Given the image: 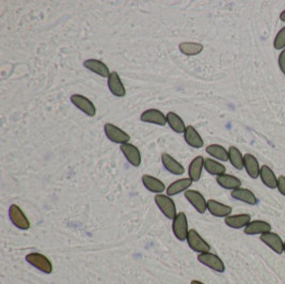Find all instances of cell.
<instances>
[{
  "mask_svg": "<svg viewBox=\"0 0 285 284\" xmlns=\"http://www.w3.org/2000/svg\"><path fill=\"white\" fill-rule=\"evenodd\" d=\"M141 121L145 123H151L159 126H165L167 124V116L163 114V111L158 109H147L140 117Z\"/></svg>",
  "mask_w": 285,
  "mask_h": 284,
  "instance_id": "obj_12",
  "label": "cell"
},
{
  "mask_svg": "<svg viewBox=\"0 0 285 284\" xmlns=\"http://www.w3.org/2000/svg\"><path fill=\"white\" fill-rule=\"evenodd\" d=\"M71 102L88 117H94L96 115V107L88 97L81 94H73L71 96Z\"/></svg>",
  "mask_w": 285,
  "mask_h": 284,
  "instance_id": "obj_8",
  "label": "cell"
},
{
  "mask_svg": "<svg viewBox=\"0 0 285 284\" xmlns=\"http://www.w3.org/2000/svg\"><path fill=\"white\" fill-rule=\"evenodd\" d=\"M108 88L110 92L117 97H124L126 95V89L117 72H111L108 77Z\"/></svg>",
  "mask_w": 285,
  "mask_h": 284,
  "instance_id": "obj_14",
  "label": "cell"
},
{
  "mask_svg": "<svg viewBox=\"0 0 285 284\" xmlns=\"http://www.w3.org/2000/svg\"><path fill=\"white\" fill-rule=\"evenodd\" d=\"M206 153L212 157L221 160V162H227L229 160V151H227L224 146L220 144H210L205 149Z\"/></svg>",
  "mask_w": 285,
  "mask_h": 284,
  "instance_id": "obj_30",
  "label": "cell"
},
{
  "mask_svg": "<svg viewBox=\"0 0 285 284\" xmlns=\"http://www.w3.org/2000/svg\"><path fill=\"white\" fill-rule=\"evenodd\" d=\"M232 198H234L235 200H238L242 201L244 203H247L249 205H256L258 200L256 195L249 189L247 188H238V189H235L231 192Z\"/></svg>",
  "mask_w": 285,
  "mask_h": 284,
  "instance_id": "obj_22",
  "label": "cell"
},
{
  "mask_svg": "<svg viewBox=\"0 0 285 284\" xmlns=\"http://www.w3.org/2000/svg\"><path fill=\"white\" fill-rule=\"evenodd\" d=\"M284 253H285V241H284Z\"/></svg>",
  "mask_w": 285,
  "mask_h": 284,
  "instance_id": "obj_37",
  "label": "cell"
},
{
  "mask_svg": "<svg viewBox=\"0 0 285 284\" xmlns=\"http://www.w3.org/2000/svg\"><path fill=\"white\" fill-rule=\"evenodd\" d=\"M155 203L157 204L158 208L168 219H174L178 215L177 206L174 201H173L168 194H156L155 196Z\"/></svg>",
  "mask_w": 285,
  "mask_h": 284,
  "instance_id": "obj_2",
  "label": "cell"
},
{
  "mask_svg": "<svg viewBox=\"0 0 285 284\" xmlns=\"http://www.w3.org/2000/svg\"><path fill=\"white\" fill-rule=\"evenodd\" d=\"M278 62H279V68H280L281 72L285 75V49H283L281 54L279 55Z\"/></svg>",
  "mask_w": 285,
  "mask_h": 284,
  "instance_id": "obj_33",
  "label": "cell"
},
{
  "mask_svg": "<svg viewBox=\"0 0 285 284\" xmlns=\"http://www.w3.org/2000/svg\"><path fill=\"white\" fill-rule=\"evenodd\" d=\"M259 178H261L263 184L268 188H277L278 186V178L276 177L275 172L268 166H262L261 167V173H259Z\"/></svg>",
  "mask_w": 285,
  "mask_h": 284,
  "instance_id": "obj_24",
  "label": "cell"
},
{
  "mask_svg": "<svg viewBox=\"0 0 285 284\" xmlns=\"http://www.w3.org/2000/svg\"><path fill=\"white\" fill-rule=\"evenodd\" d=\"M229 160L232 164V166L237 169V170H243L245 168V163H244V155L242 152L237 149L236 146H230L229 149Z\"/></svg>",
  "mask_w": 285,
  "mask_h": 284,
  "instance_id": "obj_31",
  "label": "cell"
},
{
  "mask_svg": "<svg viewBox=\"0 0 285 284\" xmlns=\"http://www.w3.org/2000/svg\"><path fill=\"white\" fill-rule=\"evenodd\" d=\"M172 230L173 233H174L176 237L181 241H187V236H188V219L187 216L184 212H180L178 213V215L176 216V218L173 219V224H172Z\"/></svg>",
  "mask_w": 285,
  "mask_h": 284,
  "instance_id": "obj_3",
  "label": "cell"
},
{
  "mask_svg": "<svg viewBox=\"0 0 285 284\" xmlns=\"http://www.w3.org/2000/svg\"><path fill=\"white\" fill-rule=\"evenodd\" d=\"M226 225L232 229H245L248 224L251 222V216L249 214H237L230 215L225 218Z\"/></svg>",
  "mask_w": 285,
  "mask_h": 284,
  "instance_id": "obj_19",
  "label": "cell"
},
{
  "mask_svg": "<svg viewBox=\"0 0 285 284\" xmlns=\"http://www.w3.org/2000/svg\"><path fill=\"white\" fill-rule=\"evenodd\" d=\"M121 151L131 166L138 168L141 165V153L137 146L131 143H124L121 145Z\"/></svg>",
  "mask_w": 285,
  "mask_h": 284,
  "instance_id": "obj_11",
  "label": "cell"
},
{
  "mask_svg": "<svg viewBox=\"0 0 285 284\" xmlns=\"http://www.w3.org/2000/svg\"><path fill=\"white\" fill-rule=\"evenodd\" d=\"M198 261L201 264L207 266L208 268L217 271V273H225L226 270V265L224 261H222L217 254L212 252L200 253L198 255Z\"/></svg>",
  "mask_w": 285,
  "mask_h": 284,
  "instance_id": "obj_5",
  "label": "cell"
},
{
  "mask_svg": "<svg viewBox=\"0 0 285 284\" xmlns=\"http://www.w3.org/2000/svg\"><path fill=\"white\" fill-rule=\"evenodd\" d=\"M207 211L215 217L226 218L232 214V207L216 200H207Z\"/></svg>",
  "mask_w": 285,
  "mask_h": 284,
  "instance_id": "obj_15",
  "label": "cell"
},
{
  "mask_svg": "<svg viewBox=\"0 0 285 284\" xmlns=\"http://www.w3.org/2000/svg\"><path fill=\"white\" fill-rule=\"evenodd\" d=\"M180 52L185 56H196L203 52L204 46L196 42H183L179 45Z\"/></svg>",
  "mask_w": 285,
  "mask_h": 284,
  "instance_id": "obj_27",
  "label": "cell"
},
{
  "mask_svg": "<svg viewBox=\"0 0 285 284\" xmlns=\"http://www.w3.org/2000/svg\"><path fill=\"white\" fill-rule=\"evenodd\" d=\"M185 198L196 209L198 213L204 214L207 211V200L200 191L188 189L185 191Z\"/></svg>",
  "mask_w": 285,
  "mask_h": 284,
  "instance_id": "obj_9",
  "label": "cell"
},
{
  "mask_svg": "<svg viewBox=\"0 0 285 284\" xmlns=\"http://www.w3.org/2000/svg\"><path fill=\"white\" fill-rule=\"evenodd\" d=\"M204 168L209 174L216 176V177L226 174V171H227V168L224 165L216 162L215 159H212V158L204 159Z\"/></svg>",
  "mask_w": 285,
  "mask_h": 284,
  "instance_id": "obj_28",
  "label": "cell"
},
{
  "mask_svg": "<svg viewBox=\"0 0 285 284\" xmlns=\"http://www.w3.org/2000/svg\"><path fill=\"white\" fill-rule=\"evenodd\" d=\"M167 123L169 124L170 128L178 134H184L186 127H187L185 125L183 119L176 113H171V111L167 115Z\"/></svg>",
  "mask_w": 285,
  "mask_h": 284,
  "instance_id": "obj_29",
  "label": "cell"
},
{
  "mask_svg": "<svg viewBox=\"0 0 285 284\" xmlns=\"http://www.w3.org/2000/svg\"><path fill=\"white\" fill-rule=\"evenodd\" d=\"M162 162L164 167L170 173L174 176H182L185 173V168L182 164H180L177 159L173 158L170 154L164 153L162 155Z\"/></svg>",
  "mask_w": 285,
  "mask_h": 284,
  "instance_id": "obj_17",
  "label": "cell"
},
{
  "mask_svg": "<svg viewBox=\"0 0 285 284\" xmlns=\"http://www.w3.org/2000/svg\"><path fill=\"white\" fill-rule=\"evenodd\" d=\"M245 169L247 171L248 176L251 179H257L261 173V166L258 164V160L252 154H246L244 156Z\"/></svg>",
  "mask_w": 285,
  "mask_h": 284,
  "instance_id": "obj_21",
  "label": "cell"
},
{
  "mask_svg": "<svg viewBox=\"0 0 285 284\" xmlns=\"http://www.w3.org/2000/svg\"><path fill=\"white\" fill-rule=\"evenodd\" d=\"M193 181L190 178H185L178 180L176 182H173L170 186L167 188V194L170 196L177 195L181 192H185L186 190H188L189 187L191 186Z\"/></svg>",
  "mask_w": 285,
  "mask_h": 284,
  "instance_id": "obj_23",
  "label": "cell"
},
{
  "mask_svg": "<svg viewBox=\"0 0 285 284\" xmlns=\"http://www.w3.org/2000/svg\"><path fill=\"white\" fill-rule=\"evenodd\" d=\"M184 138L186 143L190 145L191 147H194V149H201L204 145V141L200 134L196 132V129L192 125H188L186 127V130L184 133Z\"/></svg>",
  "mask_w": 285,
  "mask_h": 284,
  "instance_id": "obj_18",
  "label": "cell"
},
{
  "mask_svg": "<svg viewBox=\"0 0 285 284\" xmlns=\"http://www.w3.org/2000/svg\"><path fill=\"white\" fill-rule=\"evenodd\" d=\"M274 47L277 51H283V49H285V27H283L277 33L274 41Z\"/></svg>",
  "mask_w": 285,
  "mask_h": 284,
  "instance_id": "obj_32",
  "label": "cell"
},
{
  "mask_svg": "<svg viewBox=\"0 0 285 284\" xmlns=\"http://www.w3.org/2000/svg\"><path fill=\"white\" fill-rule=\"evenodd\" d=\"M142 183L144 185V187L153 193L160 194L166 190V185L163 183V181H160L157 178H154L152 176L144 174L142 177Z\"/></svg>",
  "mask_w": 285,
  "mask_h": 284,
  "instance_id": "obj_20",
  "label": "cell"
},
{
  "mask_svg": "<svg viewBox=\"0 0 285 284\" xmlns=\"http://www.w3.org/2000/svg\"><path fill=\"white\" fill-rule=\"evenodd\" d=\"M190 284H205V283H203L201 281H198V280H193V281H191Z\"/></svg>",
  "mask_w": 285,
  "mask_h": 284,
  "instance_id": "obj_36",
  "label": "cell"
},
{
  "mask_svg": "<svg viewBox=\"0 0 285 284\" xmlns=\"http://www.w3.org/2000/svg\"><path fill=\"white\" fill-rule=\"evenodd\" d=\"M187 243L190 248L199 254L205 253V252H210L209 244L205 239H203L200 234L193 229L189 230V232H188Z\"/></svg>",
  "mask_w": 285,
  "mask_h": 284,
  "instance_id": "obj_7",
  "label": "cell"
},
{
  "mask_svg": "<svg viewBox=\"0 0 285 284\" xmlns=\"http://www.w3.org/2000/svg\"><path fill=\"white\" fill-rule=\"evenodd\" d=\"M83 67L86 70H89V71L97 74V75H100L104 78H108L110 76V74H111L109 68L103 62V61L97 60V59L85 60L83 62Z\"/></svg>",
  "mask_w": 285,
  "mask_h": 284,
  "instance_id": "obj_13",
  "label": "cell"
},
{
  "mask_svg": "<svg viewBox=\"0 0 285 284\" xmlns=\"http://www.w3.org/2000/svg\"><path fill=\"white\" fill-rule=\"evenodd\" d=\"M217 183L222 188L230 189L232 191L242 187V181L238 178L230 174H222L217 177Z\"/></svg>",
  "mask_w": 285,
  "mask_h": 284,
  "instance_id": "obj_26",
  "label": "cell"
},
{
  "mask_svg": "<svg viewBox=\"0 0 285 284\" xmlns=\"http://www.w3.org/2000/svg\"><path fill=\"white\" fill-rule=\"evenodd\" d=\"M203 168H204V158L202 156H196L195 158H193L188 169L189 178L193 182L199 181L202 176Z\"/></svg>",
  "mask_w": 285,
  "mask_h": 284,
  "instance_id": "obj_25",
  "label": "cell"
},
{
  "mask_svg": "<svg viewBox=\"0 0 285 284\" xmlns=\"http://www.w3.org/2000/svg\"><path fill=\"white\" fill-rule=\"evenodd\" d=\"M270 231L271 226L264 220H253L244 229V232L247 235H258V234L262 235V234Z\"/></svg>",
  "mask_w": 285,
  "mask_h": 284,
  "instance_id": "obj_16",
  "label": "cell"
},
{
  "mask_svg": "<svg viewBox=\"0 0 285 284\" xmlns=\"http://www.w3.org/2000/svg\"><path fill=\"white\" fill-rule=\"evenodd\" d=\"M25 260H26V262L29 263L31 266L35 267L36 269H39L44 274L49 275L53 273L54 266H53L52 261L49 260L46 255H44L42 253L31 252L26 255V258H25Z\"/></svg>",
  "mask_w": 285,
  "mask_h": 284,
  "instance_id": "obj_1",
  "label": "cell"
},
{
  "mask_svg": "<svg viewBox=\"0 0 285 284\" xmlns=\"http://www.w3.org/2000/svg\"><path fill=\"white\" fill-rule=\"evenodd\" d=\"M259 238H261V241L276 253L282 254L284 252V242L279 234L270 231L265 234H262Z\"/></svg>",
  "mask_w": 285,
  "mask_h": 284,
  "instance_id": "obj_10",
  "label": "cell"
},
{
  "mask_svg": "<svg viewBox=\"0 0 285 284\" xmlns=\"http://www.w3.org/2000/svg\"><path fill=\"white\" fill-rule=\"evenodd\" d=\"M10 219L17 229L28 230L30 229V221L23 212V209L17 204H12L9 208Z\"/></svg>",
  "mask_w": 285,
  "mask_h": 284,
  "instance_id": "obj_4",
  "label": "cell"
},
{
  "mask_svg": "<svg viewBox=\"0 0 285 284\" xmlns=\"http://www.w3.org/2000/svg\"><path fill=\"white\" fill-rule=\"evenodd\" d=\"M280 19L282 20V21H284L285 23V10L282 12V13L280 14Z\"/></svg>",
  "mask_w": 285,
  "mask_h": 284,
  "instance_id": "obj_35",
  "label": "cell"
},
{
  "mask_svg": "<svg viewBox=\"0 0 285 284\" xmlns=\"http://www.w3.org/2000/svg\"><path fill=\"white\" fill-rule=\"evenodd\" d=\"M278 190L280 191L281 194L285 195V177L281 176L278 178V186H277Z\"/></svg>",
  "mask_w": 285,
  "mask_h": 284,
  "instance_id": "obj_34",
  "label": "cell"
},
{
  "mask_svg": "<svg viewBox=\"0 0 285 284\" xmlns=\"http://www.w3.org/2000/svg\"><path fill=\"white\" fill-rule=\"evenodd\" d=\"M104 130L107 138L115 143H119L122 145L124 143H128V141L130 140V136L127 133H125L120 127L111 124V123H106Z\"/></svg>",
  "mask_w": 285,
  "mask_h": 284,
  "instance_id": "obj_6",
  "label": "cell"
}]
</instances>
